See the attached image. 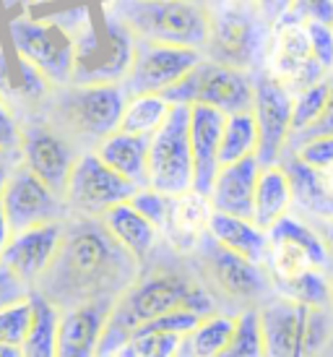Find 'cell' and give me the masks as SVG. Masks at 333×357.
<instances>
[{
  "mask_svg": "<svg viewBox=\"0 0 333 357\" xmlns=\"http://www.w3.org/2000/svg\"><path fill=\"white\" fill-rule=\"evenodd\" d=\"M263 165L258 157H245L240 162L222 165L214 178V185L208 190V201L214 211L235 214V217L253 219L255 208V188L261 178Z\"/></svg>",
  "mask_w": 333,
  "mask_h": 357,
  "instance_id": "cell-21",
  "label": "cell"
},
{
  "mask_svg": "<svg viewBox=\"0 0 333 357\" xmlns=\"http://www.w3.org/2000/svg\"><path fill=\"white\" fill-rule=\"evenodd\" d=\"M201 60H203V50H196V47L136 40L133 63H130L125 79L120 84H123L127 97L164 94L180 79H185Z\"/></svg>",
  "mask_w": 333,
  "mask_h": 357,
  "instance_id": "cell-10",
  "label": "cell"
},
{
  "mask_svg": "<svg viewBox=\"0 0 333 357\" xmlns=\"http://www.w3.org/2000/svg\"><path fill=\"white\" fill-rule=\"evenodd\" d=\"M216 357H265L263 328H261L258 307H245L237 316L235 337L229 339V344Z\"/></svg>",
  "mask_w": 333,
  "mask_h": 357,
  "instance_id": "cell-33",
  "label": "cell"
},
{
  "mask_svg": "<svg viewBox=\"0 0 333 357\" xmlns=\"http://www.w3.org/2000/svg\"><path fill=\"white\" fill-rule=\"evenodd\" d=\"M289 16L300 21L333 24V0H294V8Z\"/></svg>",
  "mask_w": 333,
  "mask_h": 357,
  "instance_id": "cell-40",
  "label": "cell"
},
{
  "mask_svg": "<svg viewBox=\"0 0 333 357\" xmlns=\"http://www.w3.org/2000/svg\"><path fill=\"white\" fill-rule=\"evenodd\" d=\"M118 250L125 248H120L115 243V238L102 225V219L99 225H94V219L81 217L76 227L65 229L55 264H60L63 271L73 277V282L84 284V282H94L102 274H107L118 261L115 258Z\"/></svg>",
  "mask_w": 333,
  "mask_h": 357,
  "instance_id": "cell-15",
  "label": "cell"
},
{
  "mask_svg": "<svg viewBox=\"0 0 333 357\" xmlns=\"http://www.w3.org/2000/svg\"><path fill=\"white\" fill-rule=\"evenodd\" d=\"M6 154H8V151L0 146V169H6Z\"/></svg>",
  "mask_w": 333,
  "mask_h": 357,
  "instance_id": "cell-49",
  "label": "cell"
},
{
  "mask_svg": "<svg viewBox=\"0 0 333 357\" xmlns=\"http://www.w3.org/2000/svg\"><path fill=\"white\" fill-rule=\"evenodd\" d=\"M138 185L107 167L94 149L79 154L68 188H65V206L79 217L102 219V214L120 201H130Z\"/></svg>",
  "mask_w": 333,
  "mask_h": 357,
  "instance_id": "cell-11",
  "label": "cell"
},
{
  "mask_svg": "<svg viewBox=\"0 0 333 357\" xmlns=\"http://www.w3.org/2000/svg\"><path fill=\"white\" fill-rule=\"evenodd\" d=\"M175 357H196V355H193V352H190V349H187L185 339H183V347L177 349V355H175Z\"/></svg>",
  "mask_w": 333,
  "mask_h": 357,
  "instance_id": "cell-47",
  "label": "cell"
},
{
  "mask_svg": "<svg viewBox=\"0 0 333 357\" xmlns=\"http://www.w3.org/2000/svg\"><path fill=\"white\" fill-rule=\"evenodd\" d=\"M208 235L232 250L237 256H245L255 264H265L268 256V229L258 227L253 219L224 214V211H211L208 219Z\"/></svg>",
  "mask_w": 333,
  "mask_h": 357,
  "instance_id": "cell-25",
  "label": "cell"
},
{
  "mask_svg": "<svg viewBox=\"0 0 333 357\" xmlns=\"http://www.w3.org/2000/svg\"><path fill=\"white\" fill-rule=\"evenodd\" d=\"M148 146L151 139L148 136H136L127 130H115L104 139L99 141L94 151L99 154V159L112 167L118 175H123L125 180H130L138 188L148 185Z\"/></svg>",
  "mask_w": 333,
  "mask_h": 357,
  "instance_id": "cell-22",
  "label": "cell"
},
{
  "mask_svg": "<svg viewBox=\"0 0 333 357\" xmlns=\"http://www.w3.org/2000/svg\"><path fill=\"white\" fill-rule=\"evenodd\" d=\"M172 105H211L224 115L253 109L255 100V73L229 68L222 63L203 58L196 68L180 79L175 86L164 91Z\"/></svg>",
  "mask_w": 333,
  "mask_h": 357,
  "instance_id": "cell-6",
  "label": "cell"
},
{
  "mask_svg": "<svg viewBox=\"0 0 333 357\" xmlns=\"http://www.w3.org/2000/svg\"><path fill=\"white\" fill-rule=\"evenodd\" d=\"M268 37L271 26L255 13V8L229 0L224 6L211 8V31L203 58L229 68L258 73L263 70Z\"/></svg>",
  "mask_w": 333,
  "mask_h": 357,
  "instance_id": "cell-4",
  "label": "cell"
},
{
  "mask_svg": "<svg viewBox=\"0 0 333 357\" xmlns=\"http://www.w3.org/2000/svg\"><path fill=\"white\" fill-rule=\"evenodd\" d=\"M286 151H294L297 157L307 162L315 169H328L333 167V136H310V139L294 141Z\"/></svg>",
  "mask_w": 333,
  "mask_h": 357,
  "instance_id": "cell-38",
  "label": "cell"
},
{
  "mask_svg": "<svg viewBox=\"0 0 333 357\" xmlns=\"http://www.w3.org/2000/svg\"><path fill=\"white\" fill-rule=\"evenodd\" d=\"M8 40L10 47L34 63L52 86L73 84L79 68V47L68 29H63L55 21L19 16L8 24Z\"/></svg>",
  "mask_w": 333,
  "mask_h": 357,
  "instance_id": "cell-7",
  "label": "cell"
},
{
  "mask_svg": "<svg viewBox=\"0 0 333 357\" xmlns=\"http://www.w3.org/2000/svg\"><path fill=\"white\" fill-rule=\"evenodd\" d=\"M172 199H175V196H166L162 190L146 185V188H138L136 193H133L130 204H133L146 219H151L159 232H164L166 222H169V211H172Z\"/></svg>",
  "mask_w": 333,
  "mask_h": 357,
  "instance_id": "cell-37",
  "label": "cell"
},
{
  "mask_svg": "<svg viewBox=\"0 0 333 357\" xmlns=\"http://www.w3.org/2000/svg\"><path fill=\"white\" fill-rule=\"evenodd\" d=\"M34 303V321L24 344L21 355L24 357H58V331H60V310L55 303L45 295H31Z\"/></svg>",
  "mask_w": 333,
  "mask_h": 357,
  "instance_id": "cell-28",
  "label": "cell"
},
{
  "mask_svg": "<svg viewBox=\"0 0 333 357\" xmlns=\"http://www.w3.org/2000/svg\"><path fill=\"white\" fill-rule=\"evenodd\" d=\"M13 238V229H10V222H8V214H6V208L0 204V253L6 250V245L10 243Z\"/></svg>",
  "mask_w": 333,
  "mask_h": 357,
  "instance_id": "cell-43",
  "label": "cell"
},
{
  "mask_svg": "<svg viewBox=\"0 0 333 357\" xmlns=\"http://www.w3.org/2000/svg\"><path fill=\"white\" fill-rule=\"evenodd\" d=\"M0 146L8 151H19L21 149V128L13 112H10L8 102L0 97Z\"/></svg>",
  "mask_w": 333,
  "mask_h": 357,
  "instance_id": "cell-41",
  "label": "cell"
},
{
  "mask_svg": "<svg viewBox=\"0 0 333 357\" xmlns=\"http://www.w3.org/2000/svg\"><path fill=\"white\" fill-rule=\"evenodd\" d=\"M235 328L237 316L211 313V316L201 318V324L187 334L185 344L196 357H216L229 344V339L235 337Z\"/></svg>",
  "mask_w": 333,
  "mask_h": 357,
  "instance_id": "cell-31",
  "label": "cell"
},
{
  "mask_svg": "<svg viewBox=\"0 0 333 357\" xmlns=\"http://www.w3.org/2000/svg\"><path fill=\"white\" fill-rule=\"evenodd\" d=\"M63 235H65V227L60 222H45L37 227L13 232L10 243L0 253V264L24 284H29L52 268L63 245Z\"/></svg>",
  "mask_w": 333,
  "mask_h": 357,
  "instance_id": "cell-18",
  "label": "cell"
},
{
  "mask_svg": "<svg viewBox=\"0 0 333 357\" xmlns=\"http://www.w3.org/2000/svg\"><path fill=\"white\" fill-rule=\"evenodd\" d=\"M265 271L274 284L289 282L310 268H333V250L328 248L323 232L310 227L304 219L286 214L268 229V256Z\"/></svg>",
  "mask_w": 333,
  "mask_h": 357,
  "instance_id": "cell-8",
  "label": "cell"
},
{
  "mask_svg": "<svg viewBox=\"0 0 333 357\" xmlns=\"http://www.w3.org/2000/svg\"><path fill=\"white\" fill-rule=\"evenodd\" d=\"M6 175H8V169H0V193H3V183H6Z\"/></svg>",
  "mask_w": 333,
  "mask_h": 357,
  "instance_id": "cell-50",
  "label": "cell"
},
{
  "mask_svg": "<svg viewBox=\"0 0 333 357\" xmlns=\"http://www.w3.org/2000/svg\"><path fill=\"white\" fill-rule=\"evenodd\" d=\"M102 225L107 227V232L115 238L120 248H125L130 258H136V261H144L151 253L159 235L154 222L144 217L130 201H120L112 208H107L102 214Z\"/></svg>",
  "mask_w": 333,
  "mask_h": 357,
  "instance_id": "cell-26",
  "label": "cell"
},
{
  "mask_svg": "<svg viewBox=\"0 0 333 357\" xmlns=\"http://www.w3.org/2000/svg\"><path fill=\"white\" fill-rule=\"evenodd\" d=\"M198 256H201L206 277L229 300L255 303V300L265 298L271 277H268L263 264H255L250 258L237 256L232 250H226L211 235H206L203 243L198 245Z\"/></svg>",
  "mask_w": 333,
  "mask_h": 357,
  "instance_id": "cell-14",
  "label": "cell"
},
{
  "mask_svg": "<svg viewBox=\"0 0 333 357\" xmlns=\"http://www.w3.org/2000/svg\"><path fill=\"white\" fill-rule=\"evenodd\" d=\"M109 310L112 303L107 300H91L65 310L60 316L58 357H99Z\"/></svg>",
  "mask_w": 333,
  "mask_h": 357,
  "instance_id": "cell-19",
  "label": "cell"
},
{
  "mask_svg": "<svg viewBox=\"0 0 333 357\" xmlns=\"http://www.w3.org/2000/svg\"><path fill=\"white\" fill-rule=\"evenodd\" d=\"M58 89L60 94L52 100L49 112L55 128H63V136L70 133L97 146L120 128L127 102L123 84H68Z\"/></svg>",
  "mask_w": 333,
  "mask_h": 357,
  "instance_id": "cell-3",
  "label": "cell"
},
{
  "mask_svg": "<svg viewBox=\"0 0 333 357\" xmlns=\"http://www.w3.org/2000/svg\"><path fill=\"white\" fill-rule=\"evenodd\" d=\"M323 180H325V188H328V193H331V199H333V167L323 169Z\"/></svg>",
  "mask_w": 333,
  "mask_h": 357,
  "instance_id": "cell-46",
  "label": "cell"
},
{
  "mask_svg": "<svg viewBox=\"0 0 333 357\" xmlns=\"http://www.w3.org/2000/svg\"><path fill=\"white\" fill-rule=\"evenodd\" d=\"M310 310L292 298L276 292V298L265 300L258 307L261 328H263L265 357H310Z\"/></svg>",
  "mask_w": 333,
  "mask_h": 357,
  "instance_id": "cell-17",
  "label": "cell"
},
{
  "mask_svg": "<svg viewBox=\"0 0 333 357\" xmlns=\"http://www.w3.org/2000/svg\"><path fill=\"white\" fill-rule=\"evenodd\" d=\"M211 201L198 190H187L183 196L172 199L169 222L164 227V235H169L172 245L180 250H198L208 235V219H211Z\"/></svg>",
  "mask_w": 333,
  "mask_h": 357,
  "instance_id": "cell-24",
  "label": "cell"
},
{
  "mask_svg": "<svg viewBox=\"0 0 333 357\" xmlns=\"http://www.w3.org/2000/svg\"><path fill=\"white\" fill-rule=\"evenodd\" d=\"M258 123H255L253 109L245 112H232L224 120V133H222V149H219V162H240L245 157H258Z\"/></svg>",
  "mask_w": 333,
  "mask_h": 357,
  "instance_id": "cell-29",
  "label": "cell"
},
{
  "mask_svg": "<svg viewBox=\"0 0 333 357\" xmlns=\"http://www.w3.org/2000/svg\"><path fill=\"white\" fill-rule=\"evenodd\" d=\"M304 24H307L313 58L328 73H333V24H323V21H304Z\"/></svg>",
  "mask_w": 333,
  "mask_h": 357,
  "instance_id": "cell-39",
  "label": "cell"
},
{
  "mask_svg": "<svg viewBox=\"0 0 333 357\" xmlns=\"http://www.w3.org/2000/svg\"><path fill=\"white\" fill-rule=\"evenodd\" d=\"M0 357H24L21 347H8V344H0Z\"/></svg>",
  "mask_w": 333,
  "mask_h": 357,
  "instance_id": "cell-45",
  "label": "cell"
},
{
  "mask_svg": "<svg viewBox=\"0 0 333 357\" xmlns=\"http://www.w3.org/2000/svg\"><path fill=\"white\" fill-rule=\"evenodd\" d=\"M203 3H206L208 8H216V6H224L226 0H203Z\"/></svg>",
  "mask_w": 333,
  "mask_h": 357,
  "instance_id": "cell-48",
  "label": "cell"
},
{
  "mask_svg": "<svg viewBox=\"0 0 333 357\" xmlns=\"http://www.w3.org/2000/svg\"><path fill=\"white\" fill-rule=\"evenodd\" d=\"M21 165L45 180L49 188L58 196L65 199V188H68L70 172L79 154L73 151L70 141L60 136V130L47 123H31L21 133Z\"/></svg>",
  "mask_w": 333,
  "mask_h": 357,
  "instance_id": "cell-16",
  "label": "cell"
},
{
  "mask_svg": "<svg viewBox=\"0 0 333 357\" xmlns=\"http://www.w3.org/2000/svg\"><path fill=\"white\" fill-rule=\"evenodd\" d=\"M331 310H333V268H331Z\"/></svg>",
  "mask_w": 333,
  "mask_h": 357,
  "instance_id": "cell-51",
  "label": "cell"
},
{
  "mask_svg": "<svg viewBox=\"0 0 333 357\" xmlns=\"http://www.w3.org/2000/svg\"><path fill=\"white\" fill-rule=\"evenodd\" d=\"M253 115L258 123V162L279 165L294 133V94L268 70L255 73Z\"/></svg>",
  "mask_w": 333,
  "mask_h": 357,
  "instance_id": "cell-12",
  "label": "cell"
},
{
  "mask_svg": "<svg viewBox=\"0 0 333 357\" xmlns=\"http://www.w3.org/2000/svg\"><path fill=\"white\" fill-rule=\"evenodd\" d=\"M172 109V102L164 94H136L127 97L125 109H123V120H120V130L136 133V136H154L162 123L166 120Z\"/></svg>",
  "mask_w": 333,
  "mask_h": 357,
  "instance_id": "cell-30",
  "label": "cell"
},
{
  "mask_svg": "<svg viewBox=\"0 0 333 357\" xmlns=\"http://www.w3.org/2000/svg\"><path fill=\"white\" fill-rule=\"evenodd\" d=\"M31 321H34V303L31 295H24L19 300H10L0 307V344L21 347L29 334Z\"/></svg>",
  "mask_w": 333,
  "mask_h": 357,
  "instance_id": "cell-35",
  "label": "cell"
},
{
  "mask_svg": "<svg viewBox=\"0 0 333 357\" xmlns=\"http://www.w3.org/2000/svg\"><path fill=\"white\" fill-rule=\"evenodd\" d=\"M183 339L185 337L166 331H133L115 349V357H175Z\"/></svg>",
  "mask_w": 333,
  "mask_h": 357,
  "instance_id": "cell-34",
  "label": "cell"
},
{
  "mask_svg": "<svg viewBox=\"0 0 333 357\" xmlns=\"http://www.w3.org/2000/svg\"><path fill=\"white\" fill-rule=\"evenodd\" d=\"M112 13L136 40L203 50L211 31V8L203 0H115Z\"/></svg>",
  "mask_w": 333,
  "mask_h": 357,
  "instance_id": "cell-2",
  "label": "cell"
},
{
  "mask_svg": "<svg viewBox=\"0 0 333 357\" xmlns=\"http://www.w3.org/2000/svg\"><path fill=\"white\" fill-rule=\"evenodd\" d=\"M0 204L6 208L13 232L37 227L45 222H60L65 211V199L58 196L45 180H40L26 165L8 169Z\"/></svg>",
  "mask_w": 333,
  "mask_h": 357,
  "instance_id": "cell-13",
  "label": "cell"
},
{
  "mask_svg": "<svg viewBox=\"0 0 333 357\" xmlns=\"http://www.w3.org/2000/svg\"><path fill=\"white\" fill-rule=\"evenodd\" d=\"M310 136H333V73H331V91H328V102H325V107H323V112H320V118L315 120V123L307 130H302V133L292 136L289 146H292L294 141L310 139Z\"/></svg>",
  "mask_w": 333,
  "mask_h": 357,
  "instance_id": "cell-42",
  "label": "cell"
},
{
  "mask_svg": "<svg viewBox=\"0 0 333 357\" xmlns=\"http://www.w3.org/2000/svg\"><path fill=\"white\" fill-rule=\"evenodd\" d=\"M328 91H331V76L294 94V133L292 136L307 130L315 120L320 118L325 102H328Z\"/></svg>",
  "mask_w": 333,
  "mask_h": 357,
  "instance_id": "cell-36",
  "label": "cell"
},
{
  "mask_svg": "<svg viewBox=\"0 0 333 357\" xmlns=\"http://www.w3.org/2000/svg\"><path fill=\"white\" fill-rule=\"evenodd\" d=\"M177 307H187L201 318L216 313L211 292L180 271H157L151 277L141 279L118 303H112L99 355H112L138 326Z\"/></svg>",
  "mask_w": 333,
  "mask_h": 357,
  "instance_id": "cell-1",
  "label": "cell"
},
{
  "mask_svg": "<svg viewBox=\"0 0 333 357\" xmlns=\"http://www.w3.org/2000/svg\"><path fill=\"white\" fill-rule=\"evenodd\" d=\"M279 295L292 298L315 310H331V271L325 268H310L289 282L274 284Z\"/></svg>",
  "mask_w": 333,
  "mask_h": 357,
  "instance_id": "cell-32",
  "label": "cell"
},
{
  "mask_svg": "<svg viewBox=\"0 0 333 357\" xmlns=\"http://www.w3.org/2000/svg\"><path fill=\"white\" fill-rule=\"evenodd\" d=\"M263 70L276 76L292 94L331 76L313 58L310 37H307V24L294 19V16H286L284 21H279L271 29L268 47H265Z\"/></svg>",
  "mask_w": 333,
  "mask_h": 357,
  "instance_id": "cell-9",
  "label": "cell"
},
{
  "mask_svg": "<svg viewBox=\"0 0 333 357\" xmlns=\"http://www.w3.org/2000/svg\"><path fill=\"white\" fill-rule=\"evenodd\" d=\"M281 167L289 175L292 183V196H294V208L304 214V217H313L318 222L333 217V199L328 188H325V180L320 169L310 167L307 162L297 157L294 151H286L281 162Z\"/></svg>",
  "mask_w": 333,
  "mask_h": 357,
  "instance_id": "cell-23",
  "label": "cell"
},
{
  "mask_svg": "<svg viewBox=\"0 0 333 357\" xmlns=\"http://www.w3.org/2000/svg\"><path fill=\"white\" fill-rule=\"evenodd\" d=\"M99 357H115V352H112V355H99Z\"/></svg>",
  "mask_w": 333,
  "mask_h": 357,
  "instance_id": "cell-52",
  "label": "cell"
},
{
  "mask_svg": "<svg viewBox=\"0 0 333 357\" xmlns=\"http://www.w3.org/2000/svg\"><path fill=\"white\" fill-rule=\"evenodd\" d=\"M196 162L190 144V105H172L148 146V185L166 196L193 190Z\"/></svg>",
  "mask_w": 333,
  "mask_h": 357,
  "instance_id": "cell-5",
  "label": "cell"
},
{
  "mask_svg": "<svg viewBox=\"0 0 333 357\" xmlns=\"http://www.w3.org/2000/svg\"><path fill=\"white\" fill-rule=\"evenodd\" d=\"M292 208L294 196L286 169L281 165H265L258 178V188H255L253 222L258 227L271 229L279 219L292 214Z\"/></svg>",
  "mask_w": 333,
  "mask_h": 357,
  "instance_id": "cell-27",
  "label": "cell"
},
{
  "mask_svg": "<svg viewBox=\"0 0 333 357\" xmlns=\"http://www.w3.org/2000/svg\"><path fill=\"white\" fill-rule=\"evenodd\" d=\"M323 238H325V243H328V248L333 250V217L323 222Z\"/></svg>",
  "mask_w": 333,
  "mask_h": 357,
  "instance_id": "cell-44",
  "label": "cell"
},
{
  "mask_svg": "<svg viewBox=\"0 0 333 357\" xmlns=\"http://www.w3.org/2000/svg\"><path fill=\"white\" fill-rule=\"evenodd\" d=\"M226 115L211 105H190V144H193V162H196V183L193 190L208 196L214 185V178L222 162H219V149H222V133H224Z\"/></svg>",
  "mask_w": 333,
  "mask_h": 357,
  "instance_id": "cell-20",
  "label": "cell"
}]
</instances>
